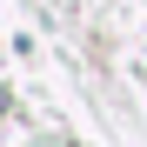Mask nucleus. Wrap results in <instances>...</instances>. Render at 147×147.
Here are the masks:
<instances>
[{"mask_svg": "<svg viewBox=\"0 0 147 147\" xmlns=\"http://www.w3.org/2000/svg\"><path fill=\"white\" fill-rule=\"evenodd\" d=\"M0 114H7V94H0Z\"/></svg>", "mask_w": 147, "mask_h": 147, "instance_id": "1", "label": "nucleus"}]
</instances>
